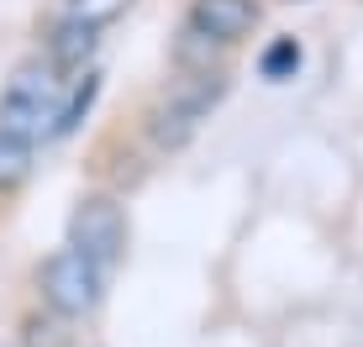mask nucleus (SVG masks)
<instances>
[{
    "label": "nucleus",
    "instance_id": "nucleus-7",
    "mask_svg": "<svg viewBox=\"0 0 363 347\" xmlns=\"http://www.w3.org/2000/svg\"><path fill=\"white\" fill-rule=\"evenodd\" d=\"M216 58H221V47L211 42V37H200L195 27H184L179 42H174V64H179V74H211Z\"/></svg>",
    "mask_w": 363,
    "mask_h": 347
},
{
    "label": "nucleus",
    "instance_id": "nucleus-8",
    "mask_svg": "<svg viewBox=\"0 0 363 347\" xmlns=\"http://www.w3.org/2000/svg\"><path fill=\"white\" fill-rule=\"evenodd\" d=\"M300 64H306V53H300V42H295V37H279V42H269V47H264V58H258L264 79H274V84L295 79Z\"/></svg>",
    "mask_w": 363,
    "mask_h": 347
},
{
    "label": "nucleus",
    "instance_id": "nucleus-4",
    "mask_svg": "<svg viewBox=\"0 0 363 347\" xmlns=\"http://www.w3.org/2000/svg\"><path fill=\"white\" fill-rule=\"evenodd\" d=\"M95 47H100V27H90V21H79V16H58L53 27H48L43 58L53 69H64V74H79V69H90Z\"/></svg>",
    "mask_w": 363,
    "mask_h": 347
},
{
    "label": "nucleus",
    "instance_id": "nucleus-3",
    "mask_svg": "<svg viewBox=\"0 0 363 347\" xmlns=\"http://www.w3.org/2000/svg\"><path fill=\"white\" fill-rule=\"evenodd\" d=\"M258 16H264L258 0H195L184 27H195L200 37H211L216 47H232V42H242V37L258 27Z\"/></svg>",
    "mask_w": 363,
    "mask_h": 347
},
{
    "label": "nucleus",
    "instance_id": "nucleus-1",
    "mask_svg": "<svg viewBox=\"0 0 363 347\" xmlns=\"http://www.w3.org/2000/svg\"><path fill=\"white\" fill-rule=\"evenodd\" d=\"M37 295L58 321H74V316H90L106 300V274L90 258H79L74 247H58V253H48L37 263Z\"/></svg>",
    "mask_w": 363,
    "mask_h": 347
},
{
    "label": "nucleus",
    "instance_id": "nucleus-5",
    "mask_svg": "<svg viewBox=\"0 0 363 347\" xmlns=\"http://www.w3.org/2000/svg\"><path fill=\"white\" fill-rule=\"evenodd\" d=\"M95 95H100V74H95V69L69 74V90H64V106H58V127H53V137H69V132L79 127L84 110L95 106Z\"/></svg>",
    "mask_w": 363,
    "mask_h": 347
},
{
    "label": "nucleus",
    "instance_id": "nucleus-6",
    "mask_svg": "<svg viewBox=\"0 0 363 347\" xmlns=\"http://www.w3.org/2000/svg\"><path fill=\"white\" fill-rule=\"evenodd\" d=\"M32 179V142L0 132V195H16Z\"/></svg>",
    "mask_w": 363,
    "mask_h": 347
},
{
    "label": "nucleus",
    "instance_id": "nucleus-10",
    "mask_svg": "<svg viewBox=\"0 0 363 347\" xmlns=\"http://www.w3.org/2000/svg\"><path fill=\"white\" fill-rule=\"evenodd\" d=\"M64 326H58V316H32L27 321V347H64Z\"/></svg>",
    "mask_w": 363,
    "mask_h": 347
},
{
    "label": "nucleus",
    "instance_id": "nucleus-2",
    "mask_svg": "<svg viewBox=\"0 0 363 347\" xmlns=\"http://www.w3.org/2000/svg\"><path fill=\"white\" fill-rule=\"evenodd\" d=\"M69 247L100 274L127 258V210L116 205V195H79V205L69 210Z\"/></svg>",
    "mask_w": 363,
    "mask_h": 347
},
{
    "label": "nucleus",
    "instance_id": "nucleus-9",
    "mask_svg": "<svg viewBox=\"0 0 363 347\" xmlns=\"http://www.w3.org/2000/svg\"><path fill=\"white\" fill-rule=\"evenodd\" d=\"M127 6H132V0H69V16L90 21V27H106V21H116Z\"/></svg>",
    "mask_w": 363,
    "mask_h": 347
}]
</instances>
